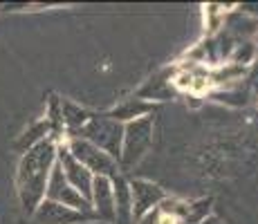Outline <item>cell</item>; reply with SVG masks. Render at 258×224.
<instances>
[{
    "label": "cell",
    "mask_w": 258,
    "mask_h": 224,
    "mask_svg": "<svg viewBox=\"0 0 258 224\" xmlns=\"http://www.w3.org/2000/svg\"><path fill=\"white\" fill-rule=\"evenodd\" d=\"M54 168V146L49 141H38L32 146L18 166V195L27 211H36L43 202L49 173Z\"/></svg>",
    "instance_id": "cell-1"
},
{
    "label": "cell",
    "mask_w": 258,
    "mask_h": 224,
    "mask_svg": "<svg viewBox=\"0 0 258 224\" xmlns=\"http://www.w3.org/2000/svg\"><path fill=\"white\" fill-rule=\"evenodd\" d=\"M77 213L70 211L68 206H63V204H56V202H41L36 208V220L41 224H70L77 220Z\"/></svg>",
    "instance_id": "cell-2"
}]
</instances>
